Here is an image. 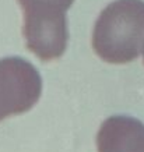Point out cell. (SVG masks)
I'll list each match as a JSON object with an SVG mask.
<instances>
[{
  "label": "cell",
  "instance_id": "cell-1",
  "mask_svg": "<svg viewBox=\"0 0 144 152\" xmlns=\"http://www.w3.org/2000/svg\"><path fill=\"white\" fill-rule=\"evenodd\" d=\"M93 48L104 61L125 64L144 50V1L116 0L101 11L93 32Z\"/></svg>",
  "mask_w": 144,
  "mask_h": 152
},
{
  "label": "cell",
  "instance_id": "cell-2",
  "mask_svg": "<svg viewBox=\"0 0 144 152\" xmlns=\"http://www.w3.org/2000/svg\"><path fill=\"white\" fill-rule=\"evenodd\" d=\"M74 0H18L27 48L43 61L59 59L67 48L66 13Z\"/></svg>",
  "mask_w": 144,
  "mask_h": 152
},
{
  "label": "cell",
  "instance_id": "cell-3",
  "mask_svg": "<svg viewBox=\"0 0 144 152\" xmlns=\"http://www.w3.org/2000/svg\"><path fill=\"white\" fill-rule=\"evenodd\" d=\"M41 92V74L29 61L21 57L0 59V121L28 112Z\"/></svg>",
  "mask_w": 144,
  "mask_h": 152
},
{
  "label": "cell",
  "instance_id": "cell-4",
  "mask_svg": "<svg viewBox=\"0 0 144 152\" xmlns=\"http://www.w3.org/2000/svg\"><path fill=\"white\" fill-rule=\"evenodd\" d=\"M98 152H144V124L130 116H111L97 134Z\"/></svg>",
  "mask_w": 144,
  "mask_h": 152
},
{
  "label": "cell",
  "instance_id": "cell-5",
  "mask_svg": "<svg viewBox=\"0 0 144 152\" xmlns=\"http://www.w3.org/2000/svg\"><path fill=\"white\" fill-rule=\"evenodd\" d=\"M143 55H144V50H143Z\"/></svg>",
  "mask_w": 144,
  "mask_h": 152
}]
</instances>
